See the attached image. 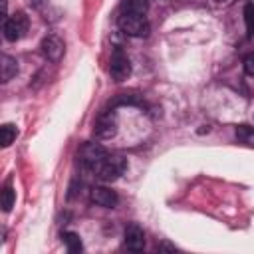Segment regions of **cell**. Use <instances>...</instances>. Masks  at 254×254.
<instances>
[{
  "instance_id": "cell-18",
  "label": "cell",
  "mask_w": 254,
  "mask_h": 254,
  "mask_svg": "<svg viewBox=\"0 0 254 254\" xmlns=\"http://www.w3.org/2000/svg\"><path fill=\"white\" fill-rule=\"evenodd\" d=\"M212 6H218V8H226V6H230L234 0H208Z\"/></svg>"
},
{
  "instance_id": "cell-8",
  "label": "cell",
  "mask_w": 254,
  "mask_h": 254,
  "mask_svg": "<svg viewBox=\"0 0 254 254\" xmlns=\"http://www.w3.org/2000/svg\"><path fill=\"white\" fill-rule=\"evenodd\" d=\"M40 50H42V54H44L46 60L58 62V60H62V56H64V52H65V46H64V42H62L58 36L50 34V36H46V38L42 40Z\"/></svg>"
},
{
  "instance_id": "cell-11",
  "label": "cell",
  "mask_w": 254,
  "mask_h": 254,
  "mask_svg": "<svg viewBox=\"0 0 254 254\" xmlns=\"http://www.w3.org/2000/svg\"><path fill=\"white\" fill-rule=\"evenodd\" d=\"M16 73H18V62H16V58L4 54V56L0 58V77H2V81H4V83L10 81Z\"/></svg>"
},
{
  "instance_id": "cell-12",
  "label": "cell",
  "mask_w": 254,
  "mask_h": 254,
  "mask_svg": "<svg viewBox=\"0 0 254 254\" xmlns=\"http://www.w3.org/2000/svg\"><path fill=\"white\" fill-rule=\"evenodd\" d=\"M62 238H64V244H65V248H67L71 254H75V252H81L83 244H81V238H79V234H77V232L65 230V232L62 234Z\"/></svg>"
},
{
  "instance_id": "cell-1",
  "label": "cell",
  "mask_w": 254,
  "mask_h": 254,
  "mask_svg": "<svg viewBox=\"0 0 254 254\" xmlns=\"http://www.w3.org/2000/svg\"><path fill=\"white\" fill-rule=\"evenodd\" d=\"M127 169V159L121 157V155H115V153H107V157L101 161V165L97 167L95 175L103 181V183H111V181H117Z\"/></svg>"
},
{
  "instance_id": "cell-16",
  "label": "cell",
  "mask_w": 254,
  "mask_h": 254,
  "mask_svg": "<svg viewBox=\"0 0 254 254\" xmlns=\"http://www.w3.org/2000/svg\"><path fill=\"white\" fill-rule=\"evenodd\" d=\"M244 22H246L248 38L254 36V4L252 2H246V6H244Z\"/></svg>"
},
{
  "instance_id": "cell-14",
  "label": "cell",
  "mask_w": 254,
  "mask_h": 254,
  "mask_svg": "<svg viewBox=\"0 0 254 254\" xmlns=\"http://www.w3.org/2000/svg\"><path fill=\"white\" fill-rule=\"evenodd\" d=\"M236 139L246 143V145H254V127L250 125H238L236 127Z\"/></svg>"
},
{
  "instance_id": "cell-10",
  "label": "cell",
  "mask_w": 254,
  "mask_h": 254,
  "mask_svg": "<svg viewBox=\"0 0 254 254\" xmlns=\"http://www.w3.org/2000/svg\"><path fill=\"white\" fill-rule=\"evenodd\" d=\"M147 8V0H121V14L125 16H145Z\"/></svg>"
},
{
  "instance_id": "cell-5",
  "label": "cell",
  "mask_w": 254,
  "mask_h": 254,
  "mask_svg": "<svg viewBox=\"0 0 254 254\" xmlns=\"http://www.w3.org/2000/svg\"><path fill=\"white\" fill-rule=\"evenodd\" d=\"M109 73L113 77V81H125L131 75V62L127 58V54L121 48H115L111 54V62H109Z\"/></svg>"
},
{
  "instance_id": "cell-4",
  "label": "cell",
  "mask_w": 254,
  "mask_h": 254,
  "mask_svg": "<svg viewBox=\"0 0 254 254\" xmlns=\"http://www.w3.org/2000/svg\"><path fill=\"white\" fill-rule=\"evenodd\" d=\"M119 28L125 36H131V38H145L151 32V26L145 20V16H125L123 14L119 18Z\"/></svg>"
},
{
  "instance_id": "cell-7",
  "label": "cell",
  "mask_w": 254,
  "mask_h": 254,
  "mask_svg": "<svg viewBox=\"0 0 254 254\" xmlns=\"http://www.w3.org/2000/svg\"><path fill=\"white\" fill-rule=\"evenodd\" d=\"M123 242H125L127 250L141 252L145 248V232H143V228L137 222L127 224L125 226V232H123Z\"/></svg>"
},
{
  "instance_id": "cell-13",
  "label": "cell",
  "mask_w": 254,
  "mask_h": 254,
  "mask_svg": "<svg viewBox=\"0 0 254 254\" xmlns=\"http://www.w3.org/2000/svg\"><path fill=\"white\" fill-rule=\"evenodd\" d=\"M16 135H18L16 125H12V123L2 125V127H0V139H2V147H8V145H10V143L16 139Z\"/></svg>"
},
{
  "instance_id": "cell-17",
  "label": "cell",
  "mask_w": 254,
  "mask_h": 254,
  "mask_svg": "<svg viewBox=\"0 0 254 254\" xmlns=\"http://www.w3.org/2000/svg\"><path fill=\"white\" fill-rule=\"evenodd\" d=\"M244 71H246L248 75H254V52L244 58Z\"/></svg>"
},
{
  "instance_id": "cell-6",
  "label": "cell",
  "mask_w": 254,
  "mask_h": 254,
  "mask_svg": "<svg viewBox=\"0 0 254 254\" xmlns=\"http://www.w3.org/2000/svg\"><path fill=\"white\" fill-rule=\"evenodd\" d=\"M117 133V115L115 111H105L97 117L93 125V135L97 139H111Z\"/></svg>"
},
{
  "instance_id": "cell-19",
  "label": "cell",
  "mask_w": 254,
  "mask_h": 254,
  "mask_svg": "<svg viewBox=\"0 0 254 254\" xmlns=\"http://www.w3.org/2000/svg\"><path fill=\"white\" fill-rule=\"evenodd\" d=\"M159 250H177V248H175L173 244H165V242H163V244H159Z\"/></svg>"
},
{
  "instance_id": "cell-3",
  "label": "cell",
  "mask_w": 254,
  "mask_h": 254,
  "mask_svg": "<svg viewBox=\"0 0 254 254\" xmlns=\"http://www.w3.org/2000/svg\"><path fill=\"white\" fill-rule=\"evenodd\" d=\"M105 157H107V151L97 143H85L79 151V163L89 173H95Z\"/></svg>"
},
{
  "instance_id": "cell-9",
  "label": "cell",
  "mask_w": 254,
  "mask_h": 254,
  "mask_svg": "<svg viewBox=\"0 0 254 254\" xmlns=\"http://www.w3.org/2000/svg\"><path fill=\"white\" fill-rule=\"evenodd\" d=\"M91 200L97 204V206H103V208H115V204L119 202V196L115 190L107 189V187H93L91 189Z\"/></svg>"
},
{
  "instance_id": "cell-15",
  "label": "cell",
  "mask_w": 254,
  "mask_h": 254,
  "mask_svg": "<svg viewBox=\"0 0 254 254\" xmlns=\"http://www.w3.org/2000/svg\"><path fill=\"white\" fill-rule=\"evenodd\" d=\"M14 200H16V192H14V189L10 185H6L4 190H2V210L10 212L12 206H14Z\"/></svg>"
},
{
  "instance_id": "cell-2",
  "label": "cell",
  "mask_w": 254,
  "mask_h": 254,
  "mask_svg": "<svg viewBox=\"0 0 254 254\" xmlns=\"http://www.w3.org/2000/svg\"><path fill=\"white\" fill-rule=\"evenodd\" d=\"M2 32L8 42H18L28 32V16L24 12H16L14 16H8L2 24Z\"/></svg>"
}]
</instances>
